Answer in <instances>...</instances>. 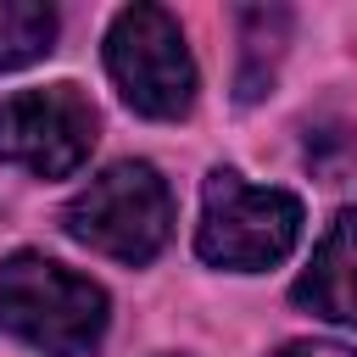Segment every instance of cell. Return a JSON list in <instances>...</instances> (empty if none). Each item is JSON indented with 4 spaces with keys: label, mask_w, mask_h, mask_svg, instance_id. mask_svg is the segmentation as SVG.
I'll return each mask as SVG.
<instances>
[{
    "label": "cell",
    "mask_w": 357,
    "mask_h": 357,
    "mask_svg": "<svg viewBox=\"0 0 357 357\" xmlns=\"http://www.w3.org/2000/svg\"><path fill=\"white\" fill-rule=\"evenodd\" d=\"M61 229L89 251L139 268L173 234V190L151 162H112L61 206Z\"/></svg>",
    "instance_id": "obj_2"
},
{
    "label": "cell",
    "mask_w": 357,
    "mask_h": 357,
    "mask_svg": "<svg viewBox=\"0 0 357 357\" xmlns=\"http://www.w3.org/2000/svg\"><path fill=\"white\" fill-rule=\"evenodd\" d=\"M56 6L45 0H0V73H17L56 45Z\"/></svg>",
    "instance_id": "obj_8"
},
{
    "label": "cell",
    "mask_w": 357,
    "mask_h": 357,
    "mask_svg": "<svg viewBox=\"0 0 357 357\" xmlns=\"http://www.w3.org/2000/svg\"><path fill=\"white\" fill-rule=\"evenodd\" d=\"M234 22H240V78H234V95L240 100H262L268 84H273L284 33H290V11H279V6H245V11H234Z\"/></svg>",
    "instance_id": "obj_7"
},
{
    "label": "cell",
    "mask_w": 357,
    "mask_h": 357,
    "mask_svg": "<svg viewBox=\"0 0 357 357\" xmlns=\"http://www.w3.org/2000/svg\"><path fill=\"white\" fill-rule=\"evenodd\" d=\"M290 296H296V307L357 329V206L335 212V223L312 245V262H307V273L296 279Z\"/></svg>",
    "instance_id": "obj_6"
},
{
    "label": "cell",
    "mask_w": 357,
    "mask_h": 357,
    "mask_svg": "<svg viewBox=\"0 0 357 357\" xmlns=\"http://www.w3.org/2000/svg\"><path fill=\"white\" fill-rule=\"evenodd\" d=\"M273 357H357V351H346V346H335V340H290V346H279Z\"/></svg>",
    "instance_id": "obj_9"
},
{
    "label": "cell",
    "mask_w": 357,
    "mask_h": 357,
    "mask_svg": "<svg viewBox=\"0 0 357 357\" xmlns=\"http://www.w3.org/2000/svg\"><path fill=\"white\" fill-rule=\"evenodd\" d=\"M112 301L89 273L45 251H11L0 262V329L45 357H89L106 335Z\"/></svg>",
    "instance_id": "obj_1"
},
{
    "label": "cell",
    "mask_w": 357,
    "mask_h": 357,
    "mask_svg": "<svg viewBox=\"0 0 357 357\" xmlns=\"http://www.w3.org/2000/svg\"><path fill=\"white\" fill-rule=\"evenodd\" d=\"M100 117L78 84L17 89L0 100V162L33 178H67L89 162Z\"/></svg>",
    "instance_id": "obj_5"
},
{
    "label": "cell",
    "mask_w": 357,
    "mask_h": 357,
    "mask_svg": "<svg viewBox=\"0 0 357 357\" xmlns=\"http://www.w3.org/2000/svg\"><path fill=\"white\" fill-rule=\"evenodd\" d=\"M106 73L117 84V95L139 112V117H156V123H173L195 106V89H201V73H195V56L184 45V28L173 11L139 0V6H123L106 28Z\"/></svg>",
    "instance_id": "obj_4"
},
{
    "label": "cell",
    "mask_w": 357,
    "mask_h": 357,
    "mask_svg": "<svg viewBox=\"0 0 357 357\" xmlns=\"http://www.w3.org/2000/svg\"><path fill=\"white\" fill-rule=\"evenodd\" d=\"M301 201L290 190H257L234 167H212L201 184V223L195 251L229 273H262L284 262L301 240Z\"/></svg>",
    "instance_id": "obj_3"
}]
</instances>
